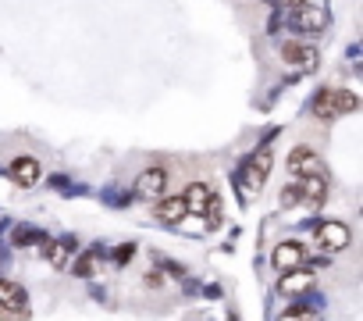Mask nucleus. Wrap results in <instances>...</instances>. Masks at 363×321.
Returning <instances> with one entry per match:
<instances>
[{
	"label": "nucleus",
	"mask_w": 363,
	"mask_h": 321,
	"mask_svg": "<svg viewBox=\"0 0 363 321\" xmlns=\"http://www.w3.org/2000/svg\"><path fill=\"white\" fill-rule=\"evenodd\" d=\"M0 307L4 310H26V289L11 278H0Z\"/></svg>",
	"instance_id": "12"
},
{
	"label": "nucleus",
	"mask_w": 363,
	"mask_h": 321,
	"mask_svg": "<svg viewBox=\"0 0 363 321\" xmlns=\"http://www.w3.org/2000/svg\"><path fill=\"white\" fill-rule=\"evenodd\" d=\"M313 239H317V246H324V250H345L352 236H349V225H345V222H320L317 232H313Z\"/></svg>",
	"instance_id": "8"
},
{
	"label": "nucleus",
	"mask_w": 363,
	"mask_h": 321,
	"mask_svg": "<svg viewBox=\"0 0 363 321\" xmlns=\"http://www.w3.org/2000/svg\"><path fill=\"white\" fill-rule=\"evenodd\" d=\"M267 172H271V143H260V150L242 165V190L257 193L267 183Z\"/></svg>",
	"instance_id": "3"
},
{
	"label": "nucleus",
	"mask_w": 363,
	"mask_h": 321,
	"mask_svg": "<svg viewBox=\"0 0 363 321\" xmlns=\"http://www.w3.org/2000/svg\"><path fill=\"white\" fill-rule=\"evenodd\" d=\"M167 179H171V172H167L164 165L143 168L139 179H135V197H143V200H160L164 190H167Z\"/></svg>",
	"instance_id": "4"
},
{
	"label": "nucleus",
	"mask_w": 363,
	"mask_h": 321,
	"mask_svg": "<svg viewBox=\"0 0 363 321\" xmlns=\"http://www.w3.org/2000/svg\"><path fill=\"white\" fill-rule=\"evenodd\" d=\"M153 214H157V222H164V225H178L189 211H186V200H182V197H160L157 207H153Z\"/></svg>",
	"instance_id": "11"
},
{
	"label": "nucleus",
	"mask_w": 363,
	"mask_h": 321,
	"mask_svg": "<svg viewBox=\"0 0 363 321\" xmlns=\"http://www.w3.org/2000/svg\"><path fill=\"white\" fill-rule=\"evenodd\" d=\"M285 168H289L296 179H306V175H324V160H320L310 146H292Z\"/></svg>",
	"instance_id": "6"
},
{
	"label": "nucleus",
	"mask_w": 363,
	"mask_h": 321,
	"mask_svg": "<svg viewBox=\"0 0 363 321\" xmlns=\"http://www.w3.org/2000/svg\"><path fill=\"white\" fill-rule=\"evenodd\" d=\"M50 264L54 268H68L72 264V257H75V239L72 236H65V239H57V243H50Z\"/></svg>",
	"instance_id": "15"
},
{
	"label": "nucleus",
	"mask_w": 363,
	"mask_h": 321,
	"mask_svg": "<svg viewBox=\"0 0 363 321\" xmlns=\"http://www.w3.org/2000/svg\"><path fill=\"white\" fill-rule=\"evenodd\" d=\"M271 264H274L278 271L303 268V264H306V246H303V243H296V239H285V243H278V246H274Z\"/></svg>",
	"instance_id": "9"
},
{
	"label": "nucleus",
	"mask_w": 363,
	"mask_h": 321,
	"mask_svg": "<svg viewBox=\"0 0 363 321\" xmlns=\"http://www.w3.org/2000/svg\"><path fill=\"white\" fill-rule=\"evenodd\" d=\"M8 175H11L15 186L33 190V186L43 179V165H40L36 157H15V160H11V168H8Z\"/></svg>",
	"instance_id": "7"
},
{
	"label": "nucleus",
	"mask_w": 363,
	"mask_h": 321,
	"mask_svg": "<svg viewBox=\"0 0 363 321\" xmlns=\"http://www.w3.org/2000/svg\"><path fill=\"white\" fill-rule=\"evenodd\" d=\"M281 58H285V65H296V68L306 65L310 68L317 61V50L313 47H303V43H281Z\"/></svg>",
	"instance_id": "14"
},
{
	"label": "nucleus",
	"mask_w": 363,
	"mask_h": 321,
	"mask_svg": "<svg viewBox=\"0 0 363 321\" xmlns=\"http://www.w3.org/2000/svg\"><path fill=\"white\" fill-rule=\"evenodd\" d=\"M132 254H135V246H132V243H125V246H118V250H114V261H118V264H128V261H132Z\"/></svg>",
	"instance_id": "18"
},
{
	"label": "nucleus",
	"mask_w": 363,
	"mask_h": 321,
	"mask_svg": "<svg viewBox=\"0 0 363 321\" xmlns=\"http://www.w3.org/2000/svg\"><path fill=\"white\" fill-rule=\"evenodd\" d=\"M278 321H320V314L310 310V307H289V310L278 314Z\"/></svg>",
	"instance_id": "16"
},
{
	"label": "nucleus",
	"mask_w": 363,
	"mask_h": 321,
	"mask_svg": "<svg viewBox=\"0 0 363 321\" xmlns=\"http://www.w3.org/2000/svg\"><path fill=\"white\" fill-rule=\"evenodd\" d=\"M211 190L203 186V183H193L186 193H182V200H186V211H193V214H203L207 207H211Z\"/></svg>",
	"instance_id": "13"
},
{
	"label": "nucleus",
	"mask_w": 363,
	"mask_h": 321,
	"mask_svg": "<svg viewBox=\"0 0 363 321\" xmlns=\"http://www.w3.org/2000/svg\"><path fill=\"white\" fill-rule=\"evenodd\" d=\"M40 239H43V236H40L36 229H29V225L15 232V243H18V246H33V243H40Z\"/></svg>",
	"instance_id": "17"
},
{
	"label": "nucleus",
	"mask_w": 363,
	"mask_h": 321,
	"mask_svg": "<svg viewBox=\"0 0 363 321\" xmlns=\"http://www.w3.org/2000/svg\"><path fill=\"white\" fill-rule=\"evenodd\" d=\"M292 26L299 33H324L328 29V8L303 0V4H296V11H292Z\"/></svg>",
	"instance_id": "5"
},
{
	"label": "nucleus",
	"mask_w": 363,
	"mask_h": 321,
	"mask_svg": "<svg viewBox=\"0 0 363 321\" xmlns=\"http://www.w3.org/2000/svg\"><path fill=\"white\" fill-rule=\"evenodd\" d=\"M356 107H359V100H356L349 89H320V93L313 97V114L324 118V121H331V118H338V114H352Z\"/></svg>",
	"instance_id": "2"
},
{
	"label": "nucleus",
	"mask_w": 363,
	"mask_h": 321,
	"mask_svg": "<svg viewBox=\"0 0 363 321\" xmlns=\"http://www.w3.org/2000/svg\"><path fill=\"white\" fill-rule=\"evenodd\" d=\"M289 4H303V0H289Z\"/></svg>",
	"instance_id": "20"
},
{
	"label": "nucleus",
	"mask_w": 363,
	"mask_h": 321,
	"mask_svg": "<svg viewBox=\"0 0 363 321\" xmlns=\"http://www.w3.org/2000/svg\"><path fill=\"white\" fill-rule=\"evenodd\" d=\"M93 268H96V254H86V261L79 264V271H82V275H89Z\"/></svg>",
	"instance_id": "19"
},
{
	"label": "nucleus",
	"mask_w": 363,
	"mask_h": 321,
	"mask_svg": "<svg viewBox=\"0 0 363 321\" xmlns=\"http://www.w3.org/2000/svg\"><path fill=\"white\" fill-rule=\"evenodd\" d=\"M310 289H313V271H306V264L303 268H292V271H285L278 278V293L281 296H303Z\"/></svg>",
	"instance_id": "10"
},
{
	"label": "nucleus",
	"mask_w": 363,
	"mask_h": 321,
	"mask_svg": "<svg viewBox=\"0 0 363 321\" xmlns=\"http://www.w3.org/2000/svg\"><path fill=\"white\" fill-rule=\"evenodd\" d=\"M324 197H328V179H324V175H306V179H296L292 186H285L281 204H285V207H296V204H324Z\"/></svg>",
	"instance_id": "1"
}]
</instances>
